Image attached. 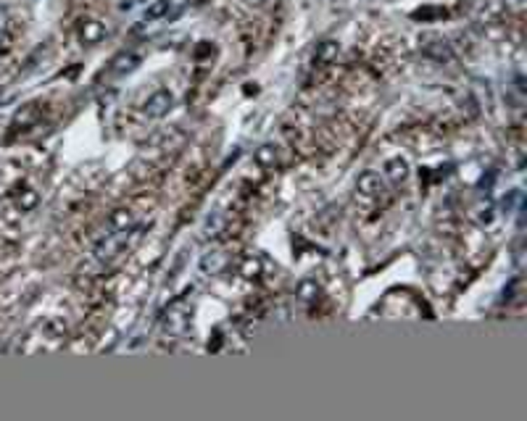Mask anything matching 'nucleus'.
<instances>
[{"mask_svg":"<svg viewBox=\"0 0 527 421\" xmlns=\"http://www.w3.org/2000/svg\"><path fill=\"white\" fill-rule=\"evenodd\" d=\"M140 235V227H130V229H111L106 232V237L95 245V258L98 261H111L114 256H119L121 250L130 245L132 240Z\"/></svg>","mask_w":527,"mask_h":421,"instance_id":"f257e3e1","label":"nucleus"},{"mask_svg":"<svg viewBox=\"0 0 527 421\" xmlns=\"http://www.w3.org/2000/svg\"><path fill=\"white\" fill-rule=\"evenodd\" d=\"M161 326H164L166 335H172V337L185 335L187 326H190V305H187V301L172 303L164 311V316H161Z\"/></svg>","mask_w":527,"mask_h":421,"instance_id":"f03ea898","label":"nucleus"},{"mask_svg":"<svg viewBox=\"0 0 527 421\" xmlns=\"http://www.w3.org/2000/svg\"><path fill=\"white\" fill-rule=\"evenodd\" d=\"M187 6H190V0H156V3H151L148 8H145L143 13V22H169V19H174V16H179V13L185 11Z\"/></svg>","mask_w":527,"mask_h":421,"instance_id":"7ed1b4c3","label":"nucleus"},{"mask_svg":"<svg viewBox=\"0 0 527 421\" xmlns=\"http://www.w3.org/2000/svg\"><path fill=\"white\" fill-rule=\"evenodd\" d=\"M174 109V95L169 92V90H156L153 95L145 100V116L148 119H164L169 111Z\"/></svg>","mask_w":527,"mask_h":421,"instance_id":"20e7f679","label":"nucleus"},{"mask_svg":"<svg viewBox=\"0 0 527 421\" xmlns=\"http://www.w3.org/2000/svg\"><path fill=\"white\" fill-rule=\"evenodd\" d=\"M383 177L377 172H364L359 174V179H356V190L364 195V198H374V195L383 193Z\"/></svg>","mask_w":527,"mask_h":421,"instance_id":"39448f33","label":"nucleus"},{"mask_svg":"<svg viewBox=\"0 0 527 421\" xmlns=\"http://www.w3.org/2000/svg\"><path fill=\"white\" fill-rule=\"evenodd\" d=\"M422 50H425V55L435 58V61H451L453 58V50H451V45L443 37H427Z\"/></svg>","mask_w":527,"mask_h":421,"instance_id":"423d86ee","label":"nucleus"},{"mask_svg":"<svg viewBox=\"0 0 527 421\" xmlns=\"http://www.w3.org/2000/svg\"><path fill=\"white\" fill-rule=\"evenodd\" d=\"M79 37H82V43L95 45L106 37V27L100 22H95V19H88V22H82V27H79Z\"/></svg>","mask_w":527,"mask_h":421,"instance_id":"0eeeda50","label":"nucleus"},{"mask_svg":"<svg viewBox=\"0 0 527 421\" xmlns=\"http://www.w3.org/2000/svg\"><path fill=\"white\" fill-rule=\"evenodd\" d=\"M338 53H341V45L335 43V40H322V43L317 45V50H314V61L322 66H327L338 58Z\"/></svg>","mask_w":527,"mask_h":421,"instance_id":"6e6552de","label":"nucleus"},{"mask_svg":"<svg viewBox=\"0 0 527 421\" xmlns=\"http://www.w3.org/2000/svg\"><path fill=\"white\" fill-rule=\"evenodd\" d=\"M385 177H388L390 182H395V184L404 182V179L409 177V163H406V158H401V156H398V158H390V161L385 163Z\"/></svg>","mask_w":527,"mask_h":421,"instance_id":"1a4fd4ad","label":"nucleus"},{"mask_svg":"<svg viewBox=\"0 0 527 421\" xmlns=\"http://www.w3.org/2000/svg\"><path fill=\"white\" fill-rule=\"evenodd\" d=\"M137 64H140V58L135 53H119L114 61H111V74H130V71H135L137 69Z\"/></svg>","mask_w":527,"mask_h":421,"instance_id":"9d476101","label":"nucleus"},{"mask_svg":"<svg viewBox=\"0 0 527 421\" xmlns=\"http://www.w3.org/2000/svg\"><path fill=\"white\" fill-rule=\"evenodd\" d=\"M227 266V256L221 253V250H214V253H206L203 258H200V269L206 271V274H219L221 269Z\"/></svg>","mask_w":527,"mask_h":421,"instance_id":"9b49d317","label":"nucleus"},{"mask_svg":"<svg viewBox=\"0 0 527 421\" xmlns=\"http://www.w3.org/2000/svg\"><path fill=\"white\" fill-rule=\"evenodd\" d=\"M256 161L261 163L264 169H272V166L277 163V145H272V142L261 145V148L256 151Z\"/></svg>","mask_w":527,"mask_h":421,"instance_id":"f8f14e48","label":"nucleus"},{"mask_svg":"<svg viewBox=\"0 0 527 421\" xmlns=\"http://www.w3.org/2000/svg\"><path fill=\"white\" fill-rule=\"evenodd\" d=\"M109 224H111V229H130V227H135V219H132L130 211L121 208V211H114V214H111Z\"/></svg>","mask_w":527,"mask_h":421,"instance_id":"ddd939ff","label":"nucleus"},{"mask_svg":"<svg viewBox=\"0 0 527 421\" xmlns=\"http://www.w3.org/2000/svg\"><path fill=\"white\" fill-rule=\"evenodd\" d=\"M221 229H224V216H221V214H214V216H209L206 227H203V237H206V240L219 237Z\"/></svg>","mask_w":527,"mask_h":421,"instance_id":"4468645a","label":"nucleus"},{"mask_svg":"<svg viewBox=\"0 0 527 421\" xmlns=\"http://www.w3.org/2000/svg\"><path fill=\"white\" fill-rule=\"evenodd\" d=\"M317 292H319V287H317V282H311V279H303L301 284H298V298L301 301H314L317 298Z\"/></svg>","mask_w":527,"mask_h":421,"instance_id":"2eb2a0df","label":"nucleus"},{"mask_svg":"<svg viewBox=\"0 0 527 421\" xmlns=\"http://www.w3.org/2000/svg\"><path fill=\"white\" fill-rule=\"evenodd\" d=\"M19 205H22V211H32L34 205H37V193L34 190H24L19 195Z\"/></svg>","mask_w":527,"mask_h":421,"instance_id":"dca6fc26","label":"nucleus"},{"mask_svg":"<svg viewBox=\"0 0 527 421\" xmlns=\"http://www.w3.org/2000/svg\"><path fill=\"white\" fill-rule=\"evenodd\" d=\"M8 29V11L0 6V32H6Z\"/></svg>","mask_w":527,"mask_h":421,"instance_id":"f3484780","label":"nucleus"},{"mask_svg":"<svg viewBox=\"0 0 527 421\" xmlns=\"http://www.w3.org/2000/svg\"><path fill=\"white\" fill-rule=\"evenodd\" d=\"M6 48V32H0V50Z\"/></svg>","mask_w":527,"mask_h":421,"instance_id":"a211bd4d","label":"nucleus"},{"mask_svg":"<svg viewBox=\"0 0 527 421\" xmlns=\"http://www.w3.org/2000/svg\"><path fill=\"white\" fill-rule=\"evenodd\" d=\"M245 3H248V6H261L264 0H245Z\"/></svg>","mask_w":527,"mask_h":421,"instance_id":"6ab92c4d","label":"nucleus"}]
</instances>
